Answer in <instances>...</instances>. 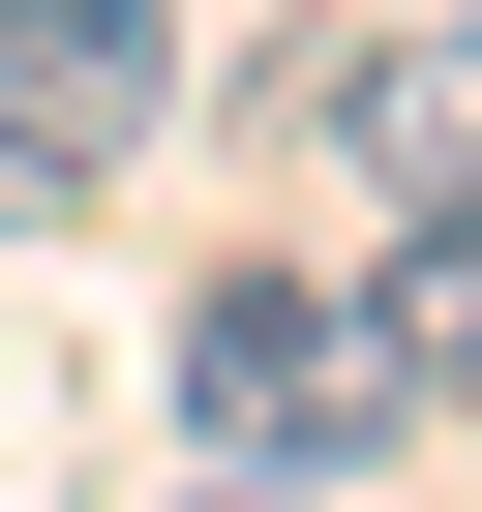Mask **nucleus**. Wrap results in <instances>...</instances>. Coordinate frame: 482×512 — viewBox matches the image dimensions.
I'll return each mask as SVG.
<instances>
[{"label": "nucleus", "mask_w": 482, "mask_h": 512, "mask_svg": "<svg viewBox=\"0 0 482 512\" xmlns=\"http://www.w3.org/2000/svg\"><path fill=\"white\" fill-rule=\"evenodd\" d=\"M181 422H211L241 482H332V452H392L422 392H392V302H362V272H211V302H181Z\"/></svg>", "instance_id": "1"}, {"label": "nucleus", "mask_w": 482, "mask_h": 512, "mask_svg": "<svg viewBox=\"0 0 482 512\" xmlns=\"http://www.w3.org/2000/svg\"><path fill=\"white\" fill-rule=\"evenodd\" d=\"M181 121V0H0V211H91Z\"/></svg>", "instance_id": "2"}, {"label": "nucleus", "mask_w": 482, "mask_h": 512, "mask_svg": "<svg viewBox=\"0 0 482 512\" xmlns=\"http://www.w3.org/2000/svg\"><path fill=\"white\" fill-rule=\"evenodd\" d=\"M332 121H362V181H392V211H452V181H482V0L362 31V61H332Z\"/></svg>", "instance_id": "3"}, {"label": "nucleus", "mask_w": 482, "mask_h": 512, "mask_svg": "<svg viewBox=\"0 0 482 512\" xmlns=\"http://www.w3.org/2000/svg\"><path fill=\"white\" fill-rule=\"evenodd\" d=\"M362 302H392V392H422V422H482V181H452V211H392V272H362Z\"/></svg>", "instance_id": "4"}, {"label": "nucleus", "mask_w": 482, "mask_h": 512, "mask_svg": "<svg viewBox=\"0 0 482 512\" xmlns=\"http://www.w3.org/2000/svg\"><path fill=\"white\" fill-rule=\"evenodd\" d=\"M211 512H302V482H211Z\"/></svg>", "instance_id": "5"}]
</instances>
